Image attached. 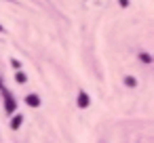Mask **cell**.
I'll return each mask as SVG.
<instances>
[{"mask_svg": "<svg viewBox=\"0 0 154 143\" xmlns=\"http://www.w3.org/2000/svg\"><path fill=\"white\" fill-rule=\"evenodd\" d=\"M5 99H7V112L13 114V112H15V101H13V97H11L9 93H5Z\"/></svg>", "mask_w": 154, "mask_h": 143, "instance_id": "cell-1", "label": "cell"}, {"mask_svg": "<svg viewBox=\"0 0 154 143\" xmlns=\"http://www.w3.org/2000/svg\"><path fill=\"white\" fill-rule=\"evenodd\" d=\"M28 105H32V107H36V105H40V99L36 97V95H28Z\"/></svg>", "mask_w": 154, "mask_h": 143, "instance_id": "cell-2", "label": "cell"}, {"mask_svg": "<svg viewBox=\"0 0 154 143\" xmlns=\"http://www.w3.org/2000/svg\"><path fill=\"white\" fill-rule=\"evenodd\" d=\"M78 105H80V107H87V105H89V97H87V93H80V95H78Z\"/></svg>", "mask_w": 154, "mask_h": 143, "instance_id": "cell-3", "label": "cell"}, {"mask_svg": "<svg viewBox=\"0 0 154 143\" xmlns=\"http://www.w3.org/2000/svg\"><path fill=\"white\" fill-rule=\"evenodd\" d=\"M21 122H23V118H21V116H15V118H13V128H19Z\"/></svg>", "mask_w": 154, "mask_h": 143, "instance_id": "cell-4", "label": "cell"}, {"mask_svg": "<svg viewBox=\"0 0 154 143\" xmlns=\"http://www.w3.org/2000/svg\"><path fill=\"white\" fill-rule=\"evenodd\" d=\"M15 80H17V82H26V76H23V74H17Z\"/></svg>", "mask_w": 154, "mask_h": 143, "instance_id": "cell-5", "label": "cell"}, {"mask_svg": "<svg viewBox=\"0 0 154 143\" xmlns=\"http://www.w3.org/2000/svg\"><path fill=\"white\" fill-rule=\"evenodd\" d=\"M118 2H120L122 7H127V0H118Z\"/></svg>", "mask_w": 154, "mask_h": 143, "instance_id": "cell-6", "label": "cell"}, {"mask_svg": "<svg viewBox=\"0 0 154 143\" xmlns=\"http://www.w3.org/2000/svg\"><path fill=\"white\" fill-rule=\"evenodd\" d=\"M0 32H2V28H0Z\"/></svg>", "mask_w": 154, "mask_h": 143, "instance_id": "cell-7", "label": "cell"}]
</instances>
